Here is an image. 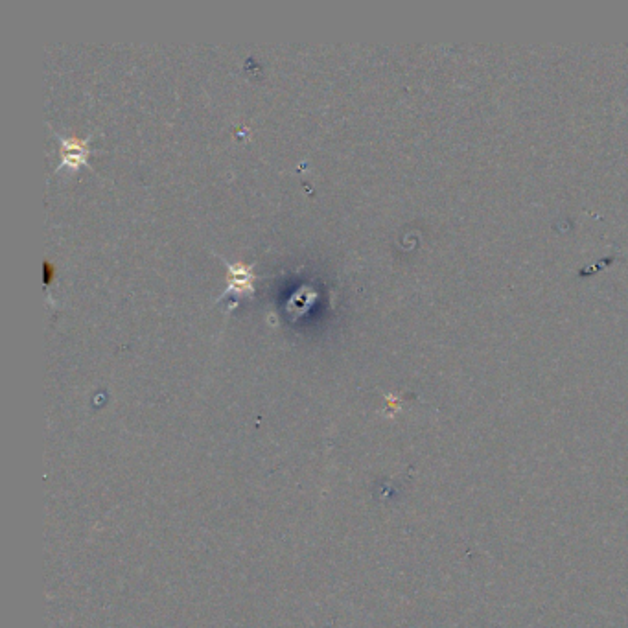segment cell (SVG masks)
Here are the masks:
<instances>
[{"instance_id": "obj_2", "label": "cell", "mask_w": 628, "mask_h": 628, "mask_svg": "<svg viewBox=\"0 0 628 628\" xmlns=\"http://www.w3.org/2000/svg\"><path fill=\"white\" fill-rule=\"evenodd\" d=\"M59 142H61V163L59 168H74L78 170L80 166L87 164V155H89V139H80V137H63L59 135Z\"/></svg>"}, {"instance_id": "obj_1", "label": "cell", "mask_w": 628, "mask_h": 628, "mask_svg": "<svg viewBox=\"0 0 628 628\" xmlns=\"http://www.w3.org/2000/svg\"><path fill=\"white\" fill-rule=\"evenodd\" d=\"M255 271L251 266L236 262V264H227V288L223 291V297L229 293L236 295H247L255 291Z\"/></svg>"}]
</instances>
